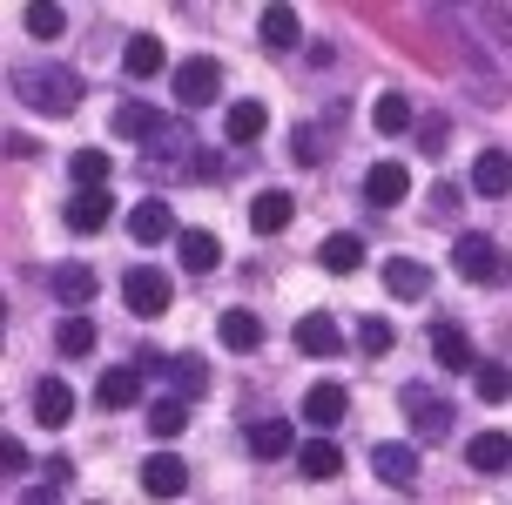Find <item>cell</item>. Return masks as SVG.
Segmentation results:
<instances>
[{"instance_id": "cell-1", "label": "cell", "mask_w": 512, "mask_h": 505, "mask_svg": "<svg viewBox=\"0 0 512 505\" xmlns=\"http://www.w3.org/2000/svg\"><path fill=\"white\" fill-rule=\"evenodd\" d=\"M7 88H14V101L21 108H34V115H75L81 95H88V81L75 75V68H54V61H41V68H14L7 75Z\"/></svg>"}, {"instance_id": "cell-2", "label": "cell", "mask_w": 512, "mask_h": 505, "mask_svg": "<svg viewBox=\"0 0 512 505\" xmlns=\"http://www.w3.org/2000/svg\"><path fill=\"white\" fill-rule=\"evenodd\" d=\"M398 411L411 418V431H418V445H438V438L452 431V418H459V411H452V404L438 398L432 384H405V391H398Z\"/></svg>"}, {"instance_id": "cell-3", "label": "cell", "mask_w": 512, "mask_h": 505, "mask_svg": "<svg viewBox=\"0 0 512 505\" xmlns=\"http://www.w3.org/2000/svg\"><path fill=\"white\" fill-rule=\"evenodd\" d=\"M169 88H176L182 115H196V108H209V101H223V68H216L209 54H196V61H182L176 75H169Z\"/></svg>"}, {"instance_id": "cell-4", "label": "cell", "mask_w": 512, "mask_h": 505, "mask_svg": "<svg viewBox=\"0 0 512 505\" xmlns=\"http://www.w3.org/2000/svg\"><path fill=\"white\" fill-rule=\"evenodd\" d=\"M176 128H182V122H169L162 108H149V101H122V108H115V135H122V142H142V149L169 142Z\"/></svg>"}, {"instance_id": "cell-5", "label": "cell", "mask_w": 512, "mask_h": 505, "mask_svg": "<svg viewBox=\"0 0 512 505\" xmlns=\"http://www.w3.org/2000/svg\"><path fill=\"white\" fill-rule=\"evenodd\" d=\"M169 297H176V283L162 277V270H149V263H135V270L122 277V303L135 310V317H162Z\"/></svg>"}, {"instance_id": "cell-6", "label": "cell", "mask_w": 512, "mask_h": 505, "mask_svg": "<svg viewBox=\"0 0 512 505\" xmlns=\"http://www.w3.org/2000/svg\"><path fill=\"white\" fill-rule=\"evenodd\" d=\"M452 270H459L465 283H499V270H506V263H499V243H492V236L465 229L459 243H452Z\"/></svg>"}, {"instance_id": "cell-7", "label": "cell", "mask_w": 512, "mask_h": 505, "mask_svg": "<svg viewBox=\"0 0 512 505\" xmlns=\"http://www.w3.org/2000/svg\"><path fill=\"white\" fill-rule=\"evenodd\" d=\"M142 384H149V371L128 357V364H115V371L95 378V404H102V411H135V404H142Z\"/></svg>"}, {"instance_id": "cell-8", "label": "cell", "mask_w": 512, "mask_h": 505, "mask_svg": "<svg viewBox=\"0 0 512 505\" xmlns=\"http://www.w3.org/2000/svg\"><path fill=\"white\" fill-rule=\"evenodd\" d=\"M95 290H102V283H95L88 263H54V270H48V297L61 303V310H88Z\"/></svg>"}, {"instance_id": "cell-9", "label": "cell", "mask_w": 512, "mask_h": 505, "mask_svg": "<svg viewBox=\"0 0 512 505\" xmlns=\"http://www.w3.org/2000/svg\"><path fill=\"white\" fill-rule=\"evenodd\" d=\"M371 472H378L391 492H418V445H371Z\"/></svg>"}, {"instance_id": "cell-10", "label": "cell", "mask_w": 512, "mask_h": 505, "mask_svg": "<svg viewBox=\"0 0 512 505\" xmlns=\"http://www.w3.org/2000/svg\"><path fill=\"white\" fill-rule=\"evenodd\" d=\"M364 202H378V209H398V202H411V169L405 162H371L364 169Z\"/></svg>"}, {"instance_id": "cell-11", "label": "cell", "mask_w": 512, "mask_h": 505, "mask_svg": "<svg viewBox=\"0 0 512 505\" xmlns=\"http://www.w3.org/2000/svg\"><path fill=\"white\" fill-rule=\"evenodd\" d=\"M108 216H115V196H108V189H75L68 209H61V223L75 229V236H102Z\"/></svg>"}, {"instance_id": "cell-12", "label": "cell", "mask_w": 512, "mask_h": 505, "mask_svg": "<svg viewBox=\"0 0 512 505\" xmlns=\"http://www.w3.org/2000/svg\"><path fill=\"white\" fill-rule=\"evenodd\" d=\"M290 344H297L304 357H337V351H344V330H337L331 310H310V317H297Z\"/></svg>"}, {"instance_id": "cell-13", "label": "cell", "mask_w": 512, "mask_h": 505, "mask_svg": "<svg viewBox=\"0 0 512 505\" xmlns=\"http://www.w3.org/2000/svg\"><path fill=\"white\" fill-rule=\"evenodd\" d=\"M128 236H135L142 250H155V243H169V236H176V209H169L162 196L135 202V209H128Z\"/></svg>"}, {"instance_id": "cell-14", "label": "cell", "mask_w": 512, "mask_h": 505, "mask_svg": "<svg viewBox=\"0 0 512 505\" xmlns=\"http://www.w3.org/2000/svg\"><path fill=\"white\" fill-rule=\"evenodd\" d=\"M384 290L398 303H425L432 297V270H425L418 256H384Z\"/></svg>"}, {"instance_id": "cell-15", "label": "cell", "mask_w": 512, "mask_h": 505, "mask_svg": "<svg viewBox=\"0 0 512 505\" xmlns=\"http://www.w3.org/2000/svg\"><path fill=\"white\" fill-rule=\"evenodd\" d=\"M432 357H438V371H452V378H465L479 357H472V337H465L452 317H438L432 324Z\"/></svg>"}, {"instance_id": "cell-16", "label": "cell", "mask_w": 512, "mask_h": 505, "mask_svg": "<svg viewBox=\"0 0 512 505\" xmlns=\"http://www.w3.org/2000/svg\"><path fill=\"white\" fill-rule=\"evenodd\" d=\"M142 492H149V499H182V492H189V465H182L176 452H149V465H142Z\"/></svg>"}, {"instance_id": "cell-17", "label": "cell", "mask_w": 512, "mask_h": 505, "mask_svg": "<svg viewBox=\"0 0 512 505\" xmlns=\"http://www.w3.org/2000/svg\"><path fill=\"white\" fill-rule=\"evenodd\" d=\"M176 256L189 277H209L216 263H223V236L216 229H176Z\"/></svg>"}, {"instance_id": "cell-18", "label": "cell", "mask_w": 512, "mask_h": 505, "mask_svg": "<svg viewBox=\"0 0 512 505\" xmlns=\"http://www.w3.org/2000/svg\"><path fill=\"white\" fill-rule=\"evenodd\" d=\"M304 418H310V431H337L351 418V391H344V384H310Z\"/></svg>"}, {"instance_id": "cell-19", "label": "cell", "mask_w": 512, "mask_h": 505, "mask_svg": "<svg viewBox=\"0 0 512 505\" xmlns=\"http://www.w3.org/2000/svg\"><path fill=\"white\" fill-rule=\"evenodd\" d=\"M162 68H169V54H162L155 34H128V41H122V75L128 81H155Z\"/></svg>"}, {"instance_id": "cell-20", "label": "cell", "mask_w": 512, "mask_h": 505, "mask_svg": "<svg viewBox=\"0 0 512 505\" xmlns=\"http://www.w3.org/2000/svg\"><path fill=\"white\" fill-rule=\"evenodd\" d=\"M290 223H297V202H290V189H263V196L250 202V229H256V236H283Z\"/></svg>"}, {"instance_id": "cell-21", "label": "cell", "mask_w": 512, "mask_h": 505, "mask_svg": "<svg viewBox=\"0 0 512 505\" xmlns=\"http://www.w3.org/2000/svg\"><path fill=\"white\" fill-rule=\"evenodd\" d=\"M465 465H472V472H486V479H506V465H512L506 431H472V445H465Z\"/></svg>"}, {"instance_id": "cell-22", "label": "cell", "mask_w": 512, "mask_h": 505, "mask_svg": "<svg viewBox=\"0 0 512 505\" xmlns=\"http://www.w3.org/2000/svg\"><path fill=\"white\" fill-rule=\"evenodd\" d=\"M263 48L270 54H290V48H304V21H297V7H263Z\"/></svg>"}, {"instance_id": "cell-23", "label": "cell", "mask_w": 512, "mask_h": 505, "mask_svg": "<svg viewBox=\"0 0 512 505\" xmlns=\"http://www.w3.org/2000/svg\"><path fill=\"white\" fill-rule=\"evenodd\" d=\"M317 263H324L331 277H358V270H364V236H351V229H337V236H324V250H317Z\"/></svg>"}, {"instance_id": "cell-24", "label": "cell", "mask_w": 512, "mask_h": 505, "mask_svg": "<svg viewBox=\"0 0 512 505\" xmlns=\"http://www.w3.org/2000/svg\"><path fill=\"white\" fill-rule=\"evenodd\" d=\"M297 472H304V479H337V472H344V452L331 445V431H317V438L297 445Z\"/></svg>"}, {"instance_id": "cell-25", "label": "cell", "mask_w": 512, "mask_h": 505, "mask_svg": "<svg viewBox=\"0 0 512 505\" xmlns=\"http://www.w3.org/2000/svg\"><path fill=\"white\" fill-rule=\"evenodd\" d=\"M216 337H223V351H263V317L256 310H223Z\"/></svg>"}, {"instance_id": "cell-26", "label": "cell", "mask_w": 512, "mask_h": 505, "mask_svg": "<svg viewBox=\"0 0 512 505\" xmlns=\"http://www.w3.org/2000/svg\"><path fill=\"white\" fill-rule=\"evenodd\" d=\"M263 128H270V108H263V101H230V122H223L230 149H250V142H263Z\"/></svg>"}, {"instance_id": "cell-27", "label": "cell", "mask_w": 512, "mask_h": 505, "mask_svg": "<svg viewBox=\"0 0 512 505\" xmlns=\"http://www.w3.org/2000/svg\"><path fill=\"white\" fill-rule=\"evenodd\" d=\"M243 445H250L256 458H283V452H297V438H290V418H250Z\"/></svg>"}, {"instance_id": "cell-28", "label": "cell", "mask_w": 512, "mask_h": 505, "mask_svg": "<svg viewBox=\"0 0 512 505\" xmlns=\"http://www.w3.org/2000/svg\"><path fill=\"white\" fill-rule=\"evenodd\" d=\"M54 351L61 357H95V317H88V310H68V317L54 324Z\"/></svg>"}, {"instance_id": "cell-29", "label": "cell", "mask_w": 512, "mask_h": 505, "mask_svg": "<svg viewBox=\"0 0 512 505\" xmlns=\"http://www.w3.org/2000/svg\"><path fill=\"white\" fill-rule=\"evenodd\" d=\"M34 418H41V425H68V418H75V391L61 378H41L34 384Z\"/></svg>"}, {"instance_id": "cell-30", "label": "cell", "mask_w": 512, "mask_h": 505, "mask_svg": "<svg viewBox=\"0 0 512 505\" xmlns=\"http://www.w3.org/2000/svg\"><path fill=\"white\" fill-rule=\"evenodd\" d=\"M68 176H75V189H108L115 155H108V149H75V155H68Z\"/></svg>"}, {"instance_id": "cell-31", "label": "cell", "mask_w": 512, "mask_h": 505, "mask_svg": "<svg viewBox=\"0 0 512 505\" xmlns=\"http://www.w3.org/2000/svg\"><path fill=\"white\" fill-rule=\"evenodd\" d=\"M411 122H418L411 95H378L371 101V128H378V135H411Z\"/></svg>"}, {"instance_id": "cell-32", "label": "cell", "mask_w": 512, "mask_h": 505, "mask_svg": "<svg viewBox=\"0 0 512 505\" xmlns=\"http://www.w3.org/2000/svg\"><path fill=\"white\" fill-rule=\"evenodd\" d=\"M506 176H512L506 149H479V155H472V189H479V196L499 202V196H506Z\"/></svg>"}, {"instance_id": "cell-33", "label": "cell", "mask_w": 512, "mask_h": 505, "mask_svg": "<svg viewBox=\"0 0 512 505\" xmlns=\"http://www.w3.org/2000/svg\"><path fill=\"white\" fill-rule=\"evenodd\" d=\"M162 378L176 384V398H203V391H209L203 357H189V351H182V357H169V364H162Z\"/></svg>"}, {"instance_id": "cell-34", "label": "cell", "mask_w": 512, "mask_h": 505, "mask_svg": "<svg viewBox=\"0 0 512 505\" xmlns=\"http://www.w3.org/2000/svg\"><path fill=\"white\" fill-rule=\"evenodd\" d=\"M149 431L155 438H182V431H189V398H155L149 404Z\"/></svg>"}, {"instance_id": "cell-35", "label": "cell", "mask_w": 512, "mask_h": 505, "mask_svg": "<svg viewBox=\"0 0 512 505\" xmlns=\"http://www.w3.org/2000/svg\"><path fill=\"white\" fill-rule=\"evenodd\" d=\"M21 27L34 34V41H61V34H68V14H61L54 0H34V7L21 14Z\"/></svg>"}, {"instance_id": "cell-36", "label": "cell", "mask_w": 512, "mask_h": 505, "mask_svg": "<svg viewBox=\"0 0 512 505\" xmlns=\"http://www.w3.org/2000/svg\"><path fill=\"white\" fill-rule=\"evenodd\" d=\"M324 128H310V122H297L290 128V162H297V169H317V162H324Z\"/></svg>"}, {"instance_id": "cell-37", "label": "cell", "mask_w": 512, "mask_h": 505, "mask_svg": "<svg viewBox=\"0 0 512 505\" xmlns=\"http://www.w3.org/2000/svg\"><path fill=\"white\" fill-rule=\"evenodd\" d=\"M364 357H384L391 344H398V330H391V317H358V337H351Z\"/></svg>"}, {"instance_id": "cell-38", "label": "cell", "mask_w": 512, "mask_h": 505, "mask_svg": "<svg viewBox=\"0 0 512 505\" xmlns=\"http://www.w3.org/2000/svg\"><path fill=\"white\" fill-rule=\"evenodd\" d=\"M411 128H418V155H432V162H438L445 142H452V122H445V115H418Z\"/></svg>"}, {"instance_id": "cell-39", "label": "cell", "mask_w": 512, "mask_h": 505, "mask_svg": "<svg viewBox=\"0 0 512 505\" xmlns=\"http://www.w3.org/2000/svg\"><path fill=\"white\" fill-rule=\"evenodd\" d=\"M465 378H472V391H479L486 404H506V371H499V364H472Z\"/></svg>"}, {"instance_id": "cell-40", "label": "cell", "mask_w": 512, "mask_h": 505, "mask_svg": "<svg viewBox=\"0 0 512 505\" xmlns=\"http://www.w3.org/2000/svg\"><path fill=\"white\" fill-rule=\"evenodd\" d=\"M0 472H34V452L21 438H0Z\"/></svg>"}, {"instance_id": "cell-41", "label": "cell", "mask_w": 512, "mask_h": 505, "mask_svg": "<svg viewBox=\"0 0 512 505\" xmlns=\"http://www.w3.org/2000/svg\"><path fill=\"white\" fill-rule=\"evenodd\" d=\"M41 472H48L41 485H54V492H68V485H75V458H68V452H54L48 465H41Z\"/></svg>"}, {"instance_id": "cell-42", "label": "cell", "mask_w": 512, "mask_h": 505, "mask_svg": "<svg viewBox=\"0 0 512 505\" xmlns=\"http://www.w3.org/2000/svg\"><path fill=\"white\" fill-rule=\"evenodd\" d=\"M459 202H465L459 182H438V189H432V216H459Z\"/></svg>"}, {"instance_id": "cell-43", "label": "cell", "mask_w": 512, "mask_h": 505, "mask_svg": "<svg viewBox=\"0 0 512 505\" xmlns=\"http://www.w3.org/2000/svg\"><path fill=\"white\" fill-rule=\"evenodd\" d=\"M7 155H14V162H34V155H41V142H34V135H21V128H14V135H7Z\"/></svg>"}, {"instance_id": "cell-44", "label": "cell", "mask_w": 512, "mask_h": 505, "mask_svg": "<svg viewBox=\"0 0 512 505\" xmlns=\"http://www.w3.org/2000/svg\"><path fill=\"white\" fill-rule=\"evenodd\" d=\"M135 364H142V371H149V378H155V371L169 364V351H155V344H142V351H135Z\"/></svg>"}]
</instances>
